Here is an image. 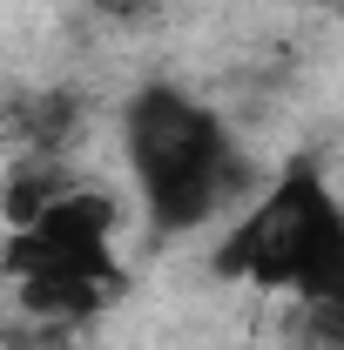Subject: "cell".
Masks as SVG:
<instances>
[{
  "instance_id": "6",
  "label": "cell",
  "mask_w": 344,
  "mask_h": 350,
  "mask_svg": "<svg viewBox=\"0 0 344 350\" xmlns=\"http://www.w3.org/2000/svg\"><path fill=\"white\" fill-rule=\"evenodd\" d=\"M88 14H101L108 27H149L162 14V0H88Z\"/></svg>"
},
{
  "instance_id": "2",
  "label": "cell",
  "mask_w": 344,
  "mask_h": 350,
  "mask_svg": "<svg viewBox=\"0 0 344 350\" xmlns=\"http://www.w3.org/2000/svg\"><path fill=\"white\" fill-rule=\"evenodd\" d=\"M223 283H257L277 297H344V209L317 155H291L257 209L216 243Z\"/></svg>"
},
{
  "instance_id": "5",
  "label": "cell",
  "mask_w": 344,
  "mask_h": 350,
  "mask_svg": "<svg viewBox=\"0 0 344 350\" xmlns=\"http://www.w3.org/2000/svg\"><path fill=\"white\" fill-rule=\"evenodd\" d=\"M291 350H344V297H291Z\"/></svg>"
},
{
  "instance_id": "1",
  "label": "cell",
  "mask_w": 344,
  "mask_h": 350,
  "mask_svg": "<svg viewBox=\"0 0 344 350\" xmlns=\"http://www.w3.org/2000/svg\"><path fill=\"white\" fill-rule=\"evenodd\" d=\"M122 148H129L135 196H142L156 236L203 229L216 209H230V196L250 189V162H243L230 122L175 81H149L129 94Z\"/></svg>"
},
{
  "instance_id": "3",
  "label": "cell",
  "mask_w": 344,
  "mask_h": 350,
  "mask_svg": "<svg viewBox=\"0 0 344 350\" xmlns=\"http://www.w3.org/2000/svg\"><path fill=\"white\" fill-rule=\"evenodd\" d=\"M82 115H88V101L75 88H34V94H14L0 122H7V142L21 155H61L82 135Z\"/></svg>"
},
{
  "instance_id": "4",
  "label": "cell",
  "mask_w": 344,
  "mask_h": 350,
  "mask_svg": "<svg viewBox=\"0 0 344 350\" xmlns=\"http://www.w3.org/2000/svg\"><path fill=\"white\" fill-rule=\"evenodd\" d=\"M82 175L68 169L61 155H14V169L0 175V222L7 229H27L54 196H68Z\"/></svg>"
},
{
  "instance_id": "7",
  "label": "cell",
  "mask_w": 344,
  "mask_h": 350,
  "mask_svg": "<svg viewBox=\"0 0 344 350\" xmlns=\"http://www.w3.org/2000/svg\"><path fill=\"white\" fill-rule=\"evenodd\" d=\"M324 7H331V0H324Z\"/></svg>"
}]
</instances>
